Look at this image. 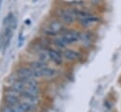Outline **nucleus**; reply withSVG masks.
<instances>
[{
    "instance_id": "nucleus-12",
    "label": "nucleus",
    "mask_w": 121,
    "mask_h": 112,
    "mask_svg": "<svg viewBox=\"0 0 121 112\" xmlns=\"http://www.w3.org/2000/svg\"><path fill=\"white\" fill-rule=\"evenodd\" d=\"M57 74V71L53 68H50L48 66H45L42 71V77L45 78H52Z\"/></svg>"
},
{
    "instance_id": "nucleus-11",
    "label": "nucleus",
    "mask_w": 121,
    "mask_h": 112,
    "mask_svg": "<svg viewBox=\"0 0 121 112\" xmlns=\"http://www.w3.org/2000/svg\"><path fill=\"white\" fill-rule=\"evenodd\" d=\"M26 83H25L23 80H21V79L15 80V81L12 83V85H11V88L14 89L15 91L21 93V94L24 93V91L26 90Z\"/></svg>"
},
{
    "instance_id": "nucleus-4",
    "label": "nucleus",
    "mask_w": 121,
    "mask_h": 112,
    "mask_svg": "<svg viewBox=\"0 0 121 112\" xmlns=\"http://www.w3.org/2000/svg\"><path fill=\"white\" fill-rule=\"evenodd\" d=\"M21 93L15 91L14 89L10 88L8 90V92L4 96V100L7 103L8 105H14L16 104H19L21 101Z\"/></svg>"
},
{
    "instance_id": "nucleus-8",
    "label": "nucleus",
    "mask_w": 121,
    "mask_h": 112,
    "mask_svg": "<svg viewBox=\"0 0 121 112\" xmlns=\"http://www.w3.org/2000/svg\"><path fill=\"white\" fill-rule=\"evenodd\" d=\"M48 52H49V56H50V60L51 61H53L57 65H60L62 63V61H63L62 53H60L56 49H48Z\"/></svg>"
},
{
    "instance_id": "nucleus-9",
    "label": "nucleus",
    "mask_w": 121,
    "mask_h": 112,
    "mask_svg": "<svg viewBox=\"0 0 121 112\" xmlns=\"http://www.w3.org/2000/svg\"><path fill=\"white\" fill-rule=\"evenodd\" d=\"M52 43L58 48V49H60V50H64L65 48H67L69 45L67 44V42L65 41V40L63 39V37L59 34L57 36H55L54 38H52Z\"/></svg>"
},
{
    "instance_id": "nucleus-14",
    "label": "nucleus",
    "mask_w": 121,
    "mask_h": 112,
    "mask_svg": "<svg viewBox=\"0 0 121 112\" xmlns=\"http://www.w3.org/2000/svg\"><path fill=\"white\" fill-rule=\"evenodd\" d=\"M1 112H14L13 109L9 106V105H7V106H4L1 110Z\"/></svg>"
},
{
    "instance_id": "nucleus-3",
    "label": "nucleus",
    "mask_w": 121,
    "mask_h": 112,
    "mask_svg": "<svg viewBox=\"0 0 121 112\" xmlns=\"http://www.w3.org/2000/svg\"><path fill=\"white\" fill-rule=\"evenodd\" d=\"M101 21V18L98 17L97 15H95V14H91L89 16H86L84 18H81L79 20H78V23L79 24V25L83 28H91L95 25H96L99 22Z\"/></svg>"
},
{
    "instance_id": "nucleus-10",
    "label": "nucleus",
    "mask_w": 121,
    "mask_h": 112,
    "mask_svg": "<svg viewBox=\"0 0 121 112\" xmlns=\"http://www.w3.org/2000/svg\"><path fill=\"white\" fill-rule=\"evenodd\" d=\"M38 58L40 61L47 64L50 60V56H49V52H48V49H44V48H42L40 50H38Z\"/></svg>"
},
{
    "instance_id": "nucleus-13",
    "label": "nucleus",
    "mask_w": 121,
    "mask_h": 112,
    "mask_svg": "<svg viewBox=\"0 0 121 112\" xmlns=\"http://www.w3.org/2000/svg\"><path fill=\"white\" fill-rule=\"evenodd\" d=\"M9 106L13 109V111H14V112H26V111L23 109V107H22V105L20 104V103H19V104H14V105H9Z\"/></svg>"
},
{
    "instance_id": "nucleus-16",
    "label": "nucleus",
    "mask_w": 121,
    "mask_h": 112,
    "mask_svg": "<svg viewBox=\"0 0 121 112\" xmlns=\"http://www.w3.org/2000/svg\"><path fill=\"white\" fill-rule=\"evenodd\" d=\"M33 1H35V0H33Z\"/></svg>"
},
{
    "instance_id": "nucleus-6",
    "label": "nucleus",
    "mask_w": 121,
    "mask_h": 112,
    "mask_svg": "<svg viewBox=\"0 0 121 112\" xmlns=\"http://www.w3.org/2000/svg\"><path fill=\"white\" fill-rule=\"evenodd\" d=\"M47 27H49L54 33H56L57 35L60 34L64 29H65V25L59 20V19H52L50 20L46 24H45Z\"/></svg>"
},
{
    "instance_id": "nucleus-1",
    "label": "nucleus",
    "mask_w": 121,
    "mask_h": 112,
    "mask_svg": "<svg viewBox=\"0 0 121 112\" xmlns=\"http://www.w3.org/2000/svg\"><path fill=\"white\" fill-rule=\"evenodd\" d=\"M56 15H57V19H59L66 26L73 25L77 21L73 15L72 11L70 10V8H60L56 10Z\"/></svg>"
},
{
    "instance_id": "nucleus-5",
    "label": "nucleus",
    "mask_w": 121,
    "mask_h": 112,
    "mask_svg": "<svg viewBox=\"0 0 121 112\" xmlns=\"http://www.w3.org/2000/svg\"><path fill=\"white\" fill-rule=\"evenodd\" d=\"M18 79L21 80H26V79H30V78H35L34 72L29 68V67H20L17 72H16Z\"/></svg>"
},
{
    "instance_id": "nucleus-15",
    "label": "nucleus",
    "mask_w": 121,
    "mask_h": 112,
    "mask_svg": "<svg viewBox=\"0 0 121 112\" xmlns=\"http://www.w3.org/2000/svg\"><path fill=\"white\" fill-rule=\"evenodd\" d=\"M2 3H3V0H0V9H1V7H2Z\"/></svg>"
},
{
    "instance_id": "nucleus-7",
    "label": "nucleus",
    "mask_w": 121,
    "mask_h": 112,
    "mask_svg": "<svg viewBox=\"0 0 121 112\" xmlns=\"http://www.w3.org/2000/svg\"><path fill=\"white\" fill-rule=\"evenodd\" d=\"M62 56H63V59H65L66 61L74 62V61H77L80 57V55L78 52L67 47L62 51Z\"/></svg>"
},
{
    "instance_id": "nucleus-2",
    "label": "nucleus",
    "mask_w": 121,
    "mask_h": 112,
    "mask_svg": "<svg viewBox=\"0 0 121 112\" xmlns=\"http://www.w3.org/2000/svg\"><path fill=\"white\" fill-rule=\"evenodd\" d=\"M60 35L63 37V39L65 40V41L67 42L68 45L75 44V43H78V41H80V31H78V30L65 28L60 33Z\"/></svg>"
}]
</instances>
